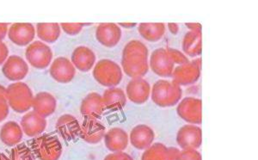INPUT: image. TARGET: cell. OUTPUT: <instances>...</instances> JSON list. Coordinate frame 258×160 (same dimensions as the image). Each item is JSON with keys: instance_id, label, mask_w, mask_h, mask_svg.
I'll use <instances>...</instances> for the list:
<instances>
[{"instance_id": "1", "label": "cell", "mask_w": 258, "mask_h": 160, "mask_svg": "<svg viewBox=\"0 0 258 160\" xmlns=\"http://www.w3.org/2000/svg\"><path fill=\"white\" fill-rule=\"evenodd\" d=\"M148 55V48L142 41H128L122 51V72L132 79L143 78L149 71Z\"/></svg>"}, {"instance_id": "2", "label": "cell", "mask_w": 258, "mask_h": 160, "mask_svg": "<svg viewBox=\"0 0 258 160\" xmlns=\"http://www.w3.org/2000/svg\"><path fill=\"white\" fill-rule=\"evenodd\" d=\"M152 100L157 106L169 108L177 104L182 99V90L175 82L159 79L153 84L151 89Z\"/></svg>"}, {"instance_id": "3", "label": "cell", "mask_w": 258, "mask_h": 160, "mask_svg": "<svg viewBox=\"0 0 258 160\" xmlns=\"http://www.w3.org/2000/svg\"><path fill=\"white\" fill-rule=\"evenodd\" d=\"M92 74L98 84L108 88L117 86L123 78L120 65L109 59L100 60L95 65Z\"/></svg>"}, {"instance_id": "4", "label": "cell", "mask_w": 258, "mask_h": 160, "mask_svg": "<svg viewBox=\"0 0 258 160\" xmlns=\"http://www.w3.org/2000/svg\"><path fill=\"white\" fill-rule=\"evenodd\" d=\"M31 150L39 160H59L63 152L58 137L41 134L31 141Z\"/></svg>"}, {"instance_id": "5", "label": "cell", "mask_w": 258, "mask_h": 160, "mask_svg": "<svg viewBox=\"0 0 258 160\" xmlns=\"http://www.w3.org/2000/svg\"><path fill=\"white\" fill-rule=\"evenodd\" d=\"M7 102L17 113H25L32 108V90L29 85L23 82H16L6 88Z\"/></svg>"}, {"instance_id": "6", "label": "cell", "mask_w": 258, "mask_h": 160, "mask_svg": "<svg viewBox=\"0 0 258 160\" xmlns=\"http://www.w3.org/2000/svg\"><path fill=\"white\" fill-rule=\"evenodd\" d=\"M176 113L181 119L192 125H201L203 123V101L202 99L188 96L177 103Z\"/></svg>"}, {"instance_id": "7", "label": "cell", "mask_w": 258, "mask_h": 160, "mask_svg": "<svg viewBox=\"0 0 258 160\" xmlns=\"http://www.w3.org/2000/svg\"><path fill=\"white\" fill-rule=\"evenodd\" d=\"M25 57L29 64L33 67L36 69H45L51 64L53 52L47 44L35 41L27 47Z\"/></svg>"}, {"instance_id": "8", "label": "cell", "mask_w": 258, "mask_h": 160, "mask_svg": "<svg viewBox=\"0 0 258 160\" xmlns=\"http://www.w3.org/2000/svg\"><path fill=\"white\" fill-rule=\"evenodd\" d=\"M176 143L182 150H197L203 144V130L199 126H182L176 134Z\"/></svg>"}, {"instance_id": "9", "label": "cell", "mask_w": 258, "mask_h": 160, "mask_svg": "<svg viewBox=\"0 0 258 160\" xmlns=\"http://www.w3.org/2000/svg\"><path fill=\"white\" fill-rule=\"evenodd\" d=\"M149 67L153 73L162 77L170 78L173 73L175 65L170 60L166 48H157L150 57Z\"/></svg>"}, {"instance_id": "10", "label": "cell", "mask_w": 258, "mask_h": 160, "mask_svg": "<svg viewBox=\"0 0 258 160\" xmlns=\"http://www.w3.org/2000/svg\"><path fill=\"white\" fill-rule=\"evenodd\" d=\"M50 75L60 84H68L75 78L76 68L70 60L66 57H58L51 64Z\"/></svg>"}, {"instance_id": "11", "label": "cell", "mask_w": 258, "mask_h": 160, "mask_svg": "<svg viewBox=\"0 0 258 160\" xmlns=\"http://www.w3.org/2000/svg\"><path fill=\"white\" fill-rule=\"evenodd\" d=\"M126 98L135 104H143L147 102L151 95V85L143 78L132 79L126 87Z\"/></svg>"}, {"instance_id": "12", "label": "cell", "mask_w": 258, "mask_h": 160, "mask_svg": "<svg viewBox=\"0 0 258 160\" xmlns=\"http://www.w3.org/2000/svg\"><path fill=\"white\" fill-rule=\"evenodd\" d=\"M2 73L11 81L20 82L28 75L29 66L20 56H10L4 63Z\"/></svg>"}, {"instance_id": "13", "label": "cell", "mask_w": 258, "mask_h": 160, "mask_svg": "<svg viewBox=\"0 0 258 160\" xmlns=\"http://www.w3.org/2000/svg\"><path fill=\"white\" fill-rule=\"evenodd\" d=\"M171 77L173 78V82L180 86L194 85L201 77V67H197L192 62L180 65L174 68Z\"/></svg>"}, {"instance_id": "14", "label": "cell", "mask_w": 258, "mask_h": 160, "mask_svg": "<svg viewBox=\"0 0 258 160\" xmlns=\"http://www.w3.org/2000/svg\"><path fill=\"white\" fill-rule=\"evenodd\" d=\"M103 96L97 92H91L83 99L80 113L85 119L97 120L105 111Z\"/></svg>"}, {"instance_id": "15", "label": "cell", "mask_w": 258, "mask_h": 160, "mask_svg": "<svg viewBox=\"0 0 258 160\" xmlns=\"http://www.w3.org/2000/svg\"><path fill=\"white\" fill-rule=\"evenodd\" d=\"M56 131L66 141H72L80 136L81 125L76 117L66 114L61 117L56 123Z\"/></svg>"}, {"instance_id": "16", "label": "cell", "mask_w": 258, "mask_h": 160, "mask_svg": "<svg viewBox=\"0 0 258 160\" xmlns=\"http://www.w3.org/2000/svg\"><path fill=\"white\" fill-rule=\"evenodd\" d=\"M155 133L153 128L146 124H139L133 128L129 135V140L137 150H146L153 144Z\"/></svg>"}, {"instance_id": "17", "label": "cell", "mask_w": 258, "mask_h": 160, "mask_svg": "<svg viewBox=\"0 0 258 160\" xmlns=\"http://www.w3.org/2000/svg\"><path fill=\"white\" fill-rule=\"evenodd\" d=\"M106 134L105 126L98 120L85 119L81 125L80 136L89 144H98Z\"/></svg>"}, {"instance_id": "18", "label": "cell", "mask_w": 258, "mask_h": 160, "mask_svg": "<svg viewBox=\"0 0 258 160\" xmlns=\"http://www.w3.org/2000/svg\"><path fill=\"white\" fill-rule=\"evenodd\" d=\"M35 36V26L31 24H12L8 30L10 40L20 47L28 46L32 43Z\"/></svg>"}, {"instance_id": "19", "label": "cell", "mask_w": 258, "mask_h": 160, "mask_svg": "<svg viewBox=\"0 0 258 160\" xmlns=\"http://www.w3.org/2000/svg\"><path fill=\"white\" fill-rule=\"evenodd\" d=\"M121 29L115 24H101L96 30V38L99 43L106 47H114L121 38Z\"/></svg>"}, {"instance_id": "20", "label": "cell", "mask_w": 258, "mask_h": 160, "mask_svg": "<svg viewBox=\"0 0 258 160\" xmlns=\"http://www.w3.org/2000/svg\"><path fill=\"white\" fill-rule=\"evenodd\" d=\"M96 59L95 52L90 47L80 46L74 50L71 62L76 69L83 73H87L94 67Z\"/></svg>"}, {"instance_id": "21", "label": "cell", "mask_w": 258, "mask_h": 160, "mask_svg": "<svg viewBox=\"0 0 258 160\" xmlns=\"http://www.w3.org/2000/svg\"><path fill=\"white\" fill-rule=\"evenodd\" d=\"M20 126L27 136L37 137L45 131L47 121L35 111H29L22 118Z\"/></svg>"}, {"instance_id": "22", "label": "cell", "mask_w": 258, "mask_h": 160, "mask_svg": "<svg viewBox=\"0 0 258 160\" xmlns=\"http://www.w3.org/2000/svg\"><path fill=\"white\" fill-rule=\"evenodd\" d=\"M104 144L109 151L112 152L124 151L128 146V134L120 128H113L106 132Z\"/></svg>"}, {"instance_id": "23", "label": "cell", "mask_w": 258, "mask_h": 160, "mask_svg": "<svg viewBox=\"0 0 258 160\" xmlns=\"http://www.w3.org/2000/svg\"><path fill=\"white\" fill-rule=\"evenodd\" d=\"M33 111L41 117H50L55 112L57 101L52 94L41 91L34 96L32 102Z\"/></svg>"}, {"instance_id": "24", "label": "cell", "mask_w": 258, "mask_h": 160, "mask_svg": "<svg viewBox=\"0 0 258 160\" xmlns=\"http://www.w3.org/2000/svg\"><path fill=\"white\" fill-rule=\"evenodd\" d=\"M24 132L16 122H7L0 129V140L7 146H15L20 144Z\"/></svg>"}, {"instance_id": "25", "label": "cell", "mask_w": 258, "mask_h": 160, "mask_svg": "<svg viewBox=\"0 0 258 160\" xmlns=\"http://www.w3.org/2000/svg\"><path fill=\"white\" fill-rule=\"evenodd\" d=\"M102 96L106 109L111 111H119L126 106L127 99L126 93L120 88H108Z\"/></svg>"}, {"instance_id": "26", "label": "cell", "mask_w": 258, "mask_h": 160, "mask_svg": "<svg viewBox=\"0 0 258 160\" xmlns=\"http://www.w3.org/2000/svg\"><path fill=\"white\" fill-rule=\"evenodd\" d=\"M182 50L186 56L197 57L203 52V35L202 33L188 31L182 40Z\"/></svg>"}, {"instance_id": "27", "label": "cell", "mask_w": 258, "mask_h": 160, "mask_svg": "<svg viewBox=\"0 0 258 160\" xmlns=\"http://www.w3.org/2000/svg\"><path fill=\"white\" fill-rule=\"evenodd\" d=\"M140 35L144 38L145 40L156 42L161 40L165 33V24H140L138 28Z\"/></svg>"}, {"instance_id": "28", "label": "cell", "mask_w": 258, "mask_h": 160, "mask_svg": "<svg viewBox=\"0 0 258 160\" xmlns=\"http://www.w3.org/2000/svg\"><path fill=\"white\" fill-rule=\"evenodd\" d=\"M36 33L41 41L47 43H53L59 39L61 29L58 24H36Z\"/></svg>"}, {"instance_id": "29", "label": "cell", "mask_w": 258, "mask_h": 160, "mask_svg": "<svg viewBox=\"0 0 258 160\" xmlns=\"http://www.w3.org/2000/svg\"><path fill=\"white\" fill-rule=\"evenodd\" d=\"M141 160H168V147L163 143H154L145 150Z\"/></svg>"}, {"instance_id": "30", "label": "cell", "mask_w": 258, "mask_h": 160, "mask_svg": "<svg viewBox=\"0 0 258 160\" xmlns=\"http://www.w3.org/2000/svg\"><path fill=\"white\" fill-rule=\"evenodd\" d=\"M11 160H35V155L32 150L26 144L21 143L14 146L10 154Z\"/></svg>"}, {"instance_id": "31", "label": "cell", "mask_w": 258, "mask_h": 160, "mask_svg": "<svg viewBox=\"0 0 258 160\" xmlns=\"http://www.w3.org/2000/svg\"><path fill=\"white\" fill-rule=\"evenodd\" d=\"M166 50H167L168 55L170 56V60L172 61L174 65L180 66V65L189 62L188 57L185 56L184 54L181 52V51L175 49V48H171V47H168Z\"/></svg>"}, {"instance_id": "32", "label": "cell", "mask_w": 258, "mask_h": 160, "mask_svg": "<svg viewBox=\"0 0 258 160\" xmlns=\"http://www.w3.org/2000/svg\"><path fill=\"white\" fill-rule=\"evenodd\" d=\"M176 160H203V156L197 150H182Z\"/></svg>"}, {"instance_id": "33", "label": "cell", "mask_w": 258, "mask_h": 160, "mask_svg": "<svg viewBox=\"0 0 258 160\" xmlns=\"http://www.w3.org/2000/svg\"><path fill=\"white\" fill-rule=\"evenodd\" d=\"M86 25L84 24H61L60 28L64 30V33H67L69 35H76L79 33L81 32L83 27Z\"/></svg>"}, {"instance_id": "34", "label": "cell", "mask_w": 258, "mask_h": 160, "mask_svg": "<svg viewBox=\"0 0 258 160\" xmlns=\"http://www.w3.org/2000/svg\"><path fill=\"white\" fill-rule=\"evenodd\" d=\"M103 160H134V158L128 153L124 151H118L107 155Z\"/></svg>"}, {"instance_id": "35", "label": "cell", "mask_w": 258, "mask_h": 160, "mask_svg": "<svg viewBox=\"0 0 258 160\" xmlns=\"http://www.w3.org/2000/svg\"><path fill=\"white\" fill-rule=\"evenodd\" d=\"M8 56H9L8 47L6 46V43L0 41V66L4 65V63L6 62V60L8 59Z\"/></svg>"}, {"instance_id": "36", "label": "cell", "mask_w": 258, "mask_h": 160, "mask_svg": "<svg viewBox=\"0 0 258 160\" xmlns=\"http://www.w3.org/2000/svg\"><path fill=\"white\" fill-rule=\"evenodd\" d=\"M10 106L7 102H0V123L9 116Z\"/></svg>"}, {"instance_id": "37", "label": "cell", "mask_w": 258, "mask_h": 160, "mask_svg": "<svg viewBox=\"0 0 258 160\" xmlns=\"http://www.w3.org/2000/svg\"><path fill=\"white\" fill-rule=\"evenodd\" d=\"M180 150L176 147H168V160H176Z\"/></svg>"}, {"instance_id": "38", "label": "cell", "mask_w": 258, "mask_h": 160, "mask_svg": "<svg viewBox=\"0 0 258 160\" xmlns=\"http://www.w3.org/2000/svg\"><path fill=\"white\" fill-rule=\"evenodd\" d=\"M186 27L188 28L192 32L202 33V29L203 26L201 24H197V23H190V24H185Z\"/></svg>"}, {"instance_id": "39", "label": "cell", "mask_w": 258, "mask_h": 160, "mask_svg": "<svg viewBox=\"0 0 258 160\" xmlns=\"http://www.w3.org/2000/svg\"><path fill=\"white\" fill-rule=\"evenodd\" d=\"M9 28L7 24H0V41L4 40L6 38L7 33H8Z\"/></svg>"}, {"instance_id": "40", "label": "cell", "mask_w": 258, "mask_h": 160, "mask_svg": "<svg viewBox=\"0 0 258 160\" xmlns=\"http://www.w3.org/2000/svg\"><path fill=\"white\" fill-rule=\"evenodd\" d=\"M0 102H7V90L2 85H0Z\"/></svg>"}, {"instance_id": "41", "label": "cell", "mask_w": 258, "mask_h": 160, "mask_svg": "<svg viewBox=\"0 0 258 160\" xmlns=\"http://www.w3.org/2000/svg\"><path fill=\"white\" fill-rule=\"evenodd\" d=\"M168 29L170 30V33H172L173 35H176L179 31V25L176 24H168Z\"/></svg>"}, {"instance_id": "42", "label": "cell", "mask_w": 258, "mask_h": 160, "mask_svg": "<svg viewBox=\"0 0 258 160\" xmlns=\"http://www.w3.org/2000/svg\"><path fill=\"white\" fill-rule=\"evenodd\" d=\"M118 26L119 27H123L125 29H132L134 27L137 26V24H135V23H120V24H118Z\"/></svg>"}, {"instance_id": "43", "label": "cell", "mask_w": 258, "mask_h": 160, "mask_svg": "<svg viewBox=\"0 0 258 160\" xmlns=\"http://www.w3.org/2000/svg\"><path fill=\"white\" fill-rule=\"evenodd\" d=\"M194 64L197 65V67H201L202 68V58H197L196 60L192 61Z\"/></svg>"}, {"instance_id": "44", "label": "cell", "mask_w": 258, "mask_h": 160, "mask_svg": "<svg viewBox=\"0 0 258 160\" xmlns=\"http://www.w3.org/2000/svg\"><path fill=\"white\" fill-rule=\"evenodd\" d=\"M0 160H11L10 157H7L3 152H0Z\"/></svg>"}]
</instances>
